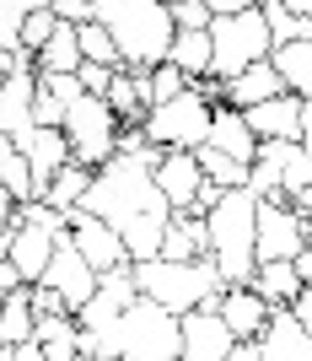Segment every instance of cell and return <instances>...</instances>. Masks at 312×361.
<instances>
[{
	"label": "cell",
	"instance_id": "35",
	"mask_svg": "<svg viewBox=\"0 0 312 361\" xmlns=\"http://www.w3.org/2000/svg\"><path fill=\"white\" fill-rule=\"evenodd\" d=\"M60 114H65V103L32 75V124H60Z\"/></svg>",
	"mask_w": 312,
	"mask_h": 361
},
{
	"label": "cell",
	"instance_id": "15",
	"mask_svg": "<svg viewBox=\"0 0 312 361\" xmlns=\"http://www.w3.org/2000/svg\"><path fill=\"white\" fill-rule=\"evenodd\" d=\"M32 130H38V124H32V71L0 75V135L22 151Z\"/></svg>",
	"mask_w": 312,
	"mask_h": 361
},
{
	"label": "cell",
	"instance_id": "48",
	"mask_svg": "<svg viewBox=\"0 0 312 361\" xmlns=\"http://www.w3.org/2000/svg\"><path fill=\"white\" fill-rule=\"evenodd\" d=\"M0 297H6V291H0Z\"/></svg>",
	"mask_w": 312,
	"mask_h": 361
},
{
	"label": "cell",
	"instance_id": "46",
	"mask_svg": "<svg viewBox=\"0 0 312 361\" xmlns=\"http://www.w3.org/2000/svg\"><path fill=\"white\" fill-rule=\"evenodd\" d=\"M253 6H275V0H253Z\"/></svg>",
	"mask_w": 312,
	"mask_h": 361
},
{
	"label": "cell",
	"instance_id": "6",
	"mask_svg": "<svg viewBox=\"0 0 312 361\" xmlns=\"http://www.w3.org/2000/svg\"><path fill=\"white\" fill-rule=\"evenodd\" d=\"M205 130H210V103L194 92V81L173 97H162V103H151L146 119H140V135L156 151H194L205 146Z\"/></svg>",
	"mask_w": 312,
	"mask_h": 361
},
{
	"label": "cell",
	"instance_id": "47",
	"mask_svg": "<svg viewBox=\"0 0 312 361\" xmlns=\"http://www.w3.org/2000/svg\"><path fill=\"white\" fill-rule=\"evenodd\" d=\"M113 361H124V356H113Z\"/></svg>",
	"mask_w": 312,
	"mask_h": 361
},
{
	"label": "cell",
	"instance_id": "36",
	"mask_svg": "<svg viewBox=\"0 0 312 361\" xmlns=\"http://www.w3.org/2000/svg\"><path fill=\"white\" fill-rule=\"evenodd\" d=\"M167 16H173V27H205L210 11L199 0H167Z\"/></svg>",
	"mask_w": 312,
	"mask_h": 361
},
{
	"label": "cell",
	"instance_id": "39",
	"mask_svg": "<svg viewBox=\"0 0 312 361\" xmlns=\"http://www.w3.org/2000/svg\"><path fill=\"white\" fill-rule=\"evenodd\" d=\"M199 6H205L210 16H232V11H248L253 0H199Z\"/></svg>",
	"mask_w": 312,
	"mask_h": 361
},
{
	"label": "cell",
	"instance_id": "7",
	"mask_svg": "<svg viewBox=\"0 0 312 361\" xmlns=\"http://www.w3.org/2000/svg\"><path fill=\"white\" fill-rule=\"evenodd\" d=\"M60 135L70 146V162L81 167H97L113 157V135H119V119H113V108L103 97H92V92H75L70 103L60 114Z\"/></svg>",
	"mask_w": 312,
	"mask_h": 361
},
{
	"label": "cell",
	"instance_id": "18",
	"mask_svg": "<svg viewBox=\"0 0 312 361\" xmlns=\"http://www.w3.org/2000/svg\"><path fill=\"white\" fill-rule=\"evenodd\" d=\"M205 146L226 151V157H237V162H253L258 140H253V130L242 124V114H237V108L210 103V130H205Z\"/></svg>",
	"mask_w": 312,
	"mask_h": 361
},
{
	"label": "cell",
	"instance_id": "41",
	"mask_svg": "<svg viewBox=\"0 0 312 361\" xmlns=\"http://www.w3.org/2000/svg\"><path fill=\"white\" fill-rule=\"evenodd\" d=\"M226 361H258V350H253V340H237V345L226 350Z\"/></svg>",
	"mask_w": 312,
	"mask_h": 361
},
{
	"label": "cell",
	"instance_id": "12",
	"mask_svg": "<svg viewBox=\"0 0 312 361\" xmlns=\"http://www.w3.org/2000/svg\"><path fill=\"white\" fill-rule=\"evenodd\" d=\"M38 281H44V286H54L65 297V307H81V302L92 297V286H97V270H92L87 259L75 254L70 248V238H60L54 243V254H49V264H44V275H38Z\"/></svg>",
	"mask_w": 312,
	"mask_h": 361
},
{
	"label": "cell",
	"instance_id": "8",
	"mask_svg": "<svg viewBox=\"0 0 312 361\" xmlns=\"http://www.w3.org/2000/svg\"><path fill=\"white\" fill-rule=\"evenodd\" d=\"M297 248H307V216H297L285 200H258V211H253V264L291 259Z\"/></svg>",
	"mask_w": 312,
	"mask_h": 361
},
{
	"label": "cell",
	"instance_id": "30",
	"mask_svg": "<svg viewBox=\"0 0 312 361\" xmlns=\"http://www.w3.org/2000/svg\"><path fill=\"white\" fill-rule=\"evenodd\" d=\"M75 44H81V60H87V65H108V71H119V49H113V38H108L97 22H81V27H75Z\"/></svg>",
	"mask_w": 312,
	"mask_h": 361
},
{
	"label": "cell",
	"instance_id": "34",
	"mask_svg": "<svg viewBox=\"0 0 312 361\" xmlns=\"http://www.w3.org/2000/svg\"><path fill=\"white\" fill-rule=\"evenodd\" d=\"M32 6H44V0H0V49H16V27Z\"/></svg>",
	"mask_w": 312,
	"mask_h": 361
},
{
	"label": "cell",
	"instance_id": "3",
	"mask_svg": "<svg viewBox=\"0 0 312 361\" xmlns=\"http://www.w3.org/2000/svg\"><path fill=\"white\" fill-rule=\"evenodd\" d=\"M130 275H135V291L140 297H151L156 307H167V313H189V307H216V297H221V275H216V264H210V254L199 259H130Z\"/></svg>",
	"mask_w": 312,
	"mask_h": 361
},
{
	"label": "cell",
	"instance_id": "10",
	"mask_svg": "<svg viewBox=\"0 0 312 361\" xmlns=\"http://www.w3.org/2000/svg\"><path fill=\"white\" fill-rule=\"evenodd\" d=\"M237 114L253 130V140H307V97H297V92H275Z\"/></svg>",
	"mask_w": 312,
	"mask_h": 361
},
{
	"label": "cell",
	"instance_id": "43",
	"mask_svg": "<svg viewBox=\"0 0 312 361\" xmlns=\"http://www.w3.org/2000/svg\"><path fill=\"white\" fill-rule=\"evenodd\" d=\"M11 221V195H6V189H0V226Z\"/></svg>",
	"mask_w": 312,
	"mask_h": 361
},
{
	"label": "cell",
	"instance_id": "4",
	"mask_svg": "<svg viewBox=\"0 0 312 361\" xmlns=\"http://www.w3.org/2000/svg\"><path fill=\"white\" fill-rule=\"evenodd\" d=\"M253 211L258 200L248 189H221L205 211V254L226 286H242L253 275Z\"/></svg>",
	"mask_w": 312,
	"mask_h": 361
},
{
	"label": "cell",
	"instance_id": "17",
	"mask_svg": "<svg viewBox=\"0 0 312 361\" xmlns=\"http://www.w3.org/2000/svg\"><path fill=\"white\" fill-rule=\"evenodd\" d=\"M216 313H221V324L232 329V340H253V334L264 329V318H269V302L253 286H221Z\"/></svg>",
	"mask_w": 312,
	"mask_h": 361
},
{
	"label": "cell",
	"instance_id": "19",
	"mask_svg": "<svg viewBox=\"0 0 312 361\" xmlns=\"http://www.w3.org/2000/svg\"><path fill=\"white\" fill-rule=\"evenodd\" d=\"M275 92H285L280 75L269 71V60H258V65H248V71L221 81V103L226 108H253V103H264V97H275Z\"/></svg>",
	"mask_w": 312,
	"mask_h": 361
},
{
	"label": "cell",
	"instance_id": "11",
	"mask_svg": "<svg viewBox=\"0 0 312 361\" xmlns=\"http://www.w3.org/2000/svg\"><path fill=\"white\" fill-rule=\"evenodd\" d=\"M237 345L232 329L221 324L216 307H189L178 313V361H226V350Z\"/></svg>",
	"mask_w": 312,
	"mask_h": 361
},
{
	"label": "cell",
	"instance_id": "26",
	"mask_svg": "<svg viewBox=\"0 0 312 361\" xmlns=\"http://www.w3.org/2000/svg\"><path fill=\"white\" fill-rule=\"evenodd\" d=\"M87 178H92V167H81V162H65L54 178L44 183V205L49 211H70V205H81V195H87Z\"/></svg>",
	"mask_w": 312,
	"mask_h": 361
},
{
	"label": "cell",
	"instance_id": "38",
	"mask_svg": "<svg viewBox=\"0 0 312 361\" xmlns=\"http://www.w3.org/2000/svg\"><path fill=\"white\" fill-rule=\"evenodd\" d=\"M49 11L60 16V22H70V27H81V22H92V0H44Z\"/></svg>",
	"mask_w": 312,
	"mask_h": 361
},
{
	"label": "cell",
	"instance_id": "42",
	"mask_svg": "<svg viewBox=\"0 0 312 361\" xmlns=\"http://www.w3.org/2000/svg\"><path fill=\"white\" fill-rule=\"evenodd\" d=\"M275 6H285L291 16H312V0H275Z\"/></svg>",
	"mask_w": 312,
	"mask_h": 361
},
{
	"label": "cell",
	"instance_id": "21",
	"mask_svg": "<svg viewBox=\"0 0 312 361\" xmlns=\"http://www.w3.org/2000/svg\"><path fill=\"white\" fill-rule=\"evenodd\" d=\"M162 259H199L205 254V216L199 211H173L162 226V243H156Z\"/></svg>",
	"mask_w": 312,
	"mask_h": 361
},
{
	"label": "cell",
	"instance_id": "32",
	"mask_svg": "<svg viewBox=\"0 0 312 361\" xmlns=\"http://www.w3.org/2000/svg\"><path fill=\"white\" fill-rule=\"evenodd\" d=\"M183 87H189V81H183V71H178V65H151V71H146V108L151 103H162V97H173V92H183Z\"/></svg>",
	"mask_w": 312,
	"mask_h": 361
},
{
	"label": "cell",
	"instance_id": "27",
	"mask_svg": "<svg viewBox=\"0 0 312 361\" xmlns=\"http://www.w3.org/2000/svg\"><path fill=\"white\" fill-rule=\"evenodd\" d=\"M103 103L113 108V119L119 124H140L146 119V103H140V81H135L130 71H113V81H108V92H103Z\"/></svg>",
	"mask_w": 312,
	"mask_h": 361
},
{
	"label": "cell",
	"instance_id": "29",
	"mask_svg": "<svg viewBox=\"0 0 312 361\" xmlns=\"http://www.w3.org/2000/svg\"><path fill=\"white\" fill-rule=\"evenodd\" d=\"M0 189L11 195V205H27L32 200V178H27V162H22V151L11 140L0 135Z\"/></svg>",
	"mask_w": 312,
	"mask_h": 361
},
{
	"label": "cell",
	"instance_id": "28",
	"mask_svg": "<svg viewBox=\"0 0 312 361\" xmlns=\"http://www.w3.org/2000/svg\"><path fill=\"white\" fill-rule=\"evenodd\" d=\"M194 162H199V173H205L216 189H242V183H248V162H237V157H226V151H216V146H194Z\"/></svg>",
	"mask_w": 312,
	"mask_h": 361
},
{
	"label": "cell",
	"instance_id": "16",
	"mask_svg": "<svg viewBox=\"0 0 312 361\" xmlns=\"http://www.w3.org/2000/svg\"><path fill=\"white\" fill-rule=\"evenodd\" d=\"M22 162H27V178H32V200L44 195V183L60 173L65 162H70V146H65L60 124H38L27 135V146H22Z\"/></svg>",
	"mask_w": 312,
	"mask_h": 361
},
{
	"label": "cell",
	"instance_id": "40",
	"mask_svg": "<svg viewBox=\"0 0 312 361\" xmlns=\"http://www.w3.org/2000/svg\"><path fill=\"white\" fill-rule=\"evenodd\" d=\"M11 361H44V350H38V340H22V345H11Z\"/></svg>",
	"mask_w": 312,
	"mask_h": 361
},
{
	"label": "cell",
	"instance_id": "22",
	"mask_svg": "<svg viewBox=\"0 0 312 361\" xmlns=\"http://www.w3.org/2000/svg\"><path fill=\"white\" fill-rule=\"evenodd\" d=\"M167 65H178L183 81H199V75H210V38H205V27H173Z\"/></svg>",
	"mask_w": 312,
	"mask_h": 361
},
{
	"label": "cell",
	"instance_id": "33",
	"mask_svg": "<svg viewBox=\"0 0 312 361\" xmlns=\"http://www.w3.org/2000/svg\"><path fill=\"white\" fill-rule=\"evenodd\" d=\"M54 22H60V16L49 11V6H32V11L22 16V27H16V44H22V49H38L49 32H54Z\"/></svg>",
	"mask_w": 312,
	"mask_h": 361
},
{
	"label": "cell",
	"instance_id": "24",
	"mask_svg": "<svg viewBox=\"0 0 312 361\" xmlns=\"http://www.w3.org/2000/svg\"><path fill=\"white\" fill-rule=\"evenodd\" d=\"M242 286H253L269 307H285V302L301 291V281H297V270H291V259H269V264H253V275Z\"/></svg>",
	"mask_w": 312,
	"mask_h": 361
},
{
	"label": "cell",
	"instance_id": "37",
	"mask_svg": "<svg viewBox=\"0 0 312 361\" xmlns=\"http://www.w3.org/2000/svg\"><path fill=\"white\" fill-rule=\"evenodd\" d=\"M108 81H113V71H108V65H87V60L75 65V87H81V92H92V97H103V92H108Z\"/></svg>",
	"mask_w": 312,
	"mask_h": 361
},
{
	"label": "cell",
	"instance_id": "20",
	"mask_svg": "<svg viewBox=\"0 0 312 361\" xmlns=\"http://www.w3.org/2000/svg\"><path fill=\"white\" fill-rule=\"evenodd\" d=\"M269 71L280 75V87L285 92H297V97H307V87H312V38H291V44H269Z\"/></svg>",
	"mask_w": 312,
	"mask_h": 361
},
{
	"label": "cell",
	"instance_id": "25",
	"mask_svg": "<svg viewBox=\"0 0 312 361\" xmlns=\"http://www.w3.org/2000/svg\"><path fill=\"white\" fill-rule=\"evenodd\" d=\"M32 302H27V286H16L0 297V345H22V340H32Z\"/></svg>",
	"mask_w": 312,
	"mask_h": 361
},
{
	"label": "cell",
	"instance_id": "9",
	"mask_svg": "<svg viewBox=\"0 0 312 361\" xmlns=\"http://www.w3.org/2000/svg\"><path fill=\"white\" fill-rule=\"evenodd\" d=\"M65 238H70V248L87 259L97 275H103V270H119V264H130V254H124L119 232H113L108 221H97V216H87L81 205H70V211H65Z\"/></svg>",
	"mask_w": 312,
	"mask_h": 361
},
{
	"label": "cell",
	"instance_id": "13",
	"mask_svg": "<svg viewBox=\"0 0 312 361\" xmlns=\"http://www.w3.org/2000/svg\"><path fill=\"white\" fill-rule=\"evenodd\" d=\"M151 183H156V195L167 200V211H189L194 195H199V162H194V151H156V167H151Z\"/></svg>",
	"mask_w": 312,
	"mask_h": 361
},
{
	"label": "cell",
	"instance_id": "44",
	"mask_svg": "<svg viewBox=\"0 0 312 361\" xmlns=\"http://www.w3.org/2000/svg\"><path fill=\"white\" fill-rule=\"evenodd\" d=\"M70 361H97V356H87V350H75V356H70Z\"/></svg>",
	"mask_w": 312,
	"mask_h": 361
},
{
	"label": "cell",
	"instance_id": "45",
	"mask_svg": "<svg viewBox=\"0 0 312 361\" xmlns=\"http://www.w3.org/2000/svg\"><path fill=\"white\" fill-rule=\"evenodd\" d=\"M0 361H11V345H0Z\"/></svg>",
	"mask_w": 312,
	"mask_h": 361
},
{
	"label": "cell",
	"instance_id": "23",
	"mask_svg": "<svg viewBox=\"0 0 312 361\" xmlns=\"http://www.w3.org/2000/svg\"><path fill=\"white\" fill-rule=\"evenodd\" d=\"M75 65H81V44H75V27H70V22H54V32H49L44 44L32 49V71H60V75H75Z\"/></svg>",
	"mask_w": 312,
	"mask_h": 361
},
{
	"label": "cell",
	"instance_id": "31",
	"mask_svg": "<svg viewBox=\"0 0 312 361\" xmlns=\"http://www.w3.org/2000/svg\"><path fill=\"white\" fill-rule=\"evenodd\" d=\"M269 27V44H291V38H312V16H291L285 6H258Z\"/></svg>",
	"mask_w": 312,
	"mask_h": 361
},
{
	"label": "cell",
	"instance_id": "1",
	"mask_svg": "<svg viewBox=\"0 0 312 361\" xmlns=\"http://www.w3.org/2000/svg\"><path fill=\"white\" fill-rule=\"evenodd\" d=\"M151 167H156V146L113 151L108 162L92 167L87 195H81V211L113 226L130 259H151L156 254L162 226H167V216H173L167 200L156 195V183H151Z\"/></svg>",
	"mask_w": 312,
	"mask_h": 361
},
{
	"label": "cell",
	"instance_id": "2",
	"mask_svg": "<svg viewBox=\"0 0 312 361\" xmlns=\"http://www.w3.org/2000/svg\"><path fill=\"white\" fill-rule=\"evenodd\" d=\"M92 22L113 38L124 71H151L167 60V44H173L167 0H92Z\"/></svg>",
	"mask_w": 312,
	"mask_h": 361
},
{
	"label": "cell",
	"instance_id": "14",
	"mask_svg": "<svg viewBox=\"0 0 312 361\" xmlns=\"http://www.w3.org/2000/svg\"><path fill=\"white\" fill-rule=\"evenodd\" d=\"M253 350H258V361H312L307 324H297L285 307H269L264 329L253 334Z\"/></svg>",
	"mask_w": 312,
	"mask_h": 361
},
{
	"label": "cell",
	"instance_id": "5",
	"mask_svg": "<svg viewBox=\"0 0 312 361\" xmlns=\"http://www.w3.org/2000/svg\"><path fill=\"white\" fill-rule=\"evenodd\" d=\"M205 38H210V75L216 81L248 71V65H258L269 54V27H264V16H258V6L232 11V16H210Z\"/></svg>",
	"mask_w": 312,
	"mask_h": 361
}]
</instances>
